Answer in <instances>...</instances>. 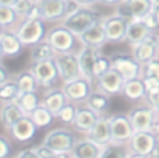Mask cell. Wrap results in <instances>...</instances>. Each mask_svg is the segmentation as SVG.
<instances>
[{
	"instance_id": "1",
	"label": "cell",
	"mask_w": 159,
	"mask_h": 158,
	"mask_svg": "<svg viewBox=\"0 0 159 158\" xmlns=\"http://www.w3.org/2000/svg\"><path fill=\"white\" fill-rule=\"evenodd\" d=\"M42 18H25L16 27V32L24 46H34L46 38V25Z\"/></svg>"
},
{
	"instance_id": "2",
	"label": "cell",
	"mask_w": 159,
	"mask_h": 158,
	"mask_svg": "<svg viewBox=\"0 0 159 158\" xmlns=\"http://www.w3.org/2000/svg\"><path fill=\"white\" fill-rule=\"evenodd\" d=\"M103 20V17L98 11L92 10L91 7H84L82 6L80 10H77L74 14L66 17L61 21L64 27H67L71 32H74L77 36L82 35L85 31H88L92 25H95L98 21Z\"/></svg>"
},
{
	"instance_id": "3",
	"label": "cell",
	"mask_w": 159,
	"mask_h": 158,
	"mask_svg": "<svg viewBox=\"0 0 159 158\" xmlns=\"http://www.w3.org/2000/svg\"><path fill=\"white\" fill-rule=\"evenodd\" d=\"M46 39L57 53H69L75 52L77 44H80V38L74 32L64 27L63 24L56 25V27L50 28L46 34Z\"/></svg>"
},
{
	"instance_id": "4",
	"label": "cell",
	"mask_w": 159,
	"mask_h": 158,
	"mask_svg": "<svg viewBox=\"0 0 159 158\" xmlns=\"http://www.w3.org/2000/svg\"><path fill=\"white\" fill-rule=\"evenodd\" d=\"M78 142L74 132L66 128H55L46 133L43 137V144L49 146L56 153H67L71 154L75 143Z\"/></svg>"
},
{
	"instance_id": "5",
	"label": "cell",
	"mask_w": 159,
	"mask_h": 158,
	"mask_svg": "<svg viewBox=\"0 0 159 158\" xmlns=\"http://www.w3.org/2000/svg\"><path fill=\"white\" fill-rule=\"evenodd\" d=\"M56 66L59 70V77L63 81V84L74 81L77 78L82 77L81 69H80V62L77 52L69 53H57L55 58Z\"/></svg>"
},
{
	"instance_id": "6",
	"label": "cell",
	"mask_w": 159,
	"mask_h": 158,
	"mask_svg": "<svg viewBox=\"0 0 159 158\" xmlns=\"http://www.w3.org/2000/svg\"><path fill=\"white\" fill-rule=\"evenodd\" d=\"M112 59V69H115L124 80H133V78L143 77L144 66L134 58L133 55H123L116 53L110 56Z\"/></svg>"
},
{
	"instance_id": "7",
	"label": "cell",
	"mask_w": 159,
	"mask_h": 158,
	"mask_svg": "<svg viewBox=\"0 0 159 158\" xmlns=\"http://www.w3.org/2000/svg\"><path fill=\"white\" fill-rule=\"evenodd\" d=\"M30 69L35 76L39 87H43L46 90L55 88V84L57 83V80H60L55 59L35 62V63H32V66Z\"/></svg>"
},
{
	"instance_id": "8",
	"label": "cell",
	"mask_w": 159,
	"mask_h": 158,
	"mask_svg": "<svg viewBox=\"0 0 159 158\" xmlns=\"http://www.w3.org/2000/svg\"><path fill=\"white\" fill-rule=\"evenodd\" d=\"M110 129H112V143L115 144H129L133 134L135 133L129 114L112 115L110 116Z\"/></svg>"
},
{
	"instance_id": "9",
	"label": "cell",
	"mask_w": 159,
	"mask_h": 158,
	"mask_svg": "<svg viewBox=\"0 0 159 158\" xmlns=\"http://www.w3.org/2000/svg\"><path fill=\"white\" fill-rule=\"evenodd\" d=\"M127 146H129L130 151L140 153L152 158L155 151L159 148V137L152 130L135 132Z\"/></svg>"
},
{
	"instance_id": "10",
	"label": "cell",
	"mask_w": 159,
	"mask_h": 158,
	"mask_svg": "<svg viewBox=\"0 0 159 158\" xmlns=\"http://www.w3.org/2000/svg\"><path fill=\"white\" fill-rule=\"evenodd\" d=\"M129 118H130V120H131V125L135 132L152 130L155 122H157L155 109L152 108V106H149L148 104L134 106V108L129 112Z\"/></svg>"
},
{
	"instance_id": "11",
	"label": "cell",
	"mask_w": 159,
	"mask_h": 158,
	"mask_svg": "<svg viewBox=\"0 0 159 158\" xmlns=\"http://www.w3.org/2000/svg\"><path fill=\"white\" fill-rule=\"evenodd\" d=\"M129 22H130L129 18L120 16L119 13L109 16V17H105L103 24H105V30H106L107 42H110V44L123 42L126 39Z\"/></svg>"
},
{
	"instance_id": "12",
	"label": "cell",
	"mask_w": 159,
	"mask_h": 158,
	"mask_svg": "<svg viewBox=\"0 0 159 158\" xmlns=\"http://www.w3.org/2000/svg\"><path fill=\"white\" fill-rule=\"evenodd\" d=\"M117 13L129 20H141L154 10L151 0H123L116 6Z\"/></svg>"
},
{
	"instance_id": "13",
	"label": "cell",
	"mask_w": 159,
	"mask_h": 158,
	"mask_svg": "<svg viewBox=\"0 0 159 158\" xmlns=\"http://www.w3.org/2000/svg\"><path fill=\"white\" fill-rule=\"evenodd\" d=\"M63 91L66 92L67 100L74 104L87 102L89 94L93 91V83L87 80L85 77H80L74 81L63 84Z\"/></svg>"
},
{
	"instance_id": "14",
	"label": "cell",
	"mask_w": 159,
	"mask_h": 158,
	"mask_svg": "<svg viewBox=\"0 0 159 158\" xmlns=\"http://www.w3.org/2000/svg\"><path fill=\"white\" fill-rule=\"evenodd\" d=\"M131 55L140 62L141 64H147L148 62L159 58V48H158V35L152 34L143 42L131 48Z\"/></svg>"
},
{
	"instance_id": "15",
	"label": "cell",
	"mask_w": 159,
	"mask_h": 158,
	"mask_svg": "<svg viewBox=\"0 0 159 158\" xmlns=\"http://www.w3.org/2000/svg\"><path fill=\"white\" fill-rule=\"evenodd\" d=\"M124 81L126 80L120 76V73H117L115 69H110L96 80L95 87L110 97H116V95H121Z\"/></svg>"
},
{
	"instance_id": "16",
	"label": "cell",
	"mask_w": 159,
	"mask_h": 158,
	"mask_svg": "<svg viewBox=\"0 0 159 158\" xmlns=\"http://www.w3.org/2000/svg\"><path fill=\"white\" fill-rule=\"evenodd\" d=\"M101 49H96L92 46H87V45H81L80 50L77 52L78 62H80V69H81L82 77L89 80L91 83L95 84V76H93V67H95V60L101 53Z\"/></svg>"
},
{
	"instance_id": "17",
	"label": "cell",
	"mask_w": 159,
	"mask_h": 158,
	"mask_svg": "<svg viewBox=\"0 0 159 158\" xmlns=\"http://www.w3.org/2000/svg\"><path fill=\"white\" fill-rule=\"evenodd\" d=\"M10 134L16 142L18 143H28L36 136L38 133V126L32 120L30 115H25L24 118L18 120L13 128L10 129Z\"/></svg>"
},
{
	"instance_id": "18",
	"label": "cell",
	"mask_w": 159,
	"mask_h": 158,
	"mask_svg": "<svg viewBox=\"0 0 159 158\" xmlns=\"http://www.w3.org/2000/svg\"><path fill=\"white\" fill-rule=\"evenodd\" d=\"M38 4L46 22H57L66 18V0H39Z\"/></svg>"
},
{
	"instance_id": "19",
	"label": "cell",
	"mask_w": 159,
	"mask_h": 158,
	"mask_svg": "<svg viewBox=\"0 0 159 158\" xmlns=\"http://www.w3.org/2000/svg\"><path fill=\"white\" fill-rule=\"evenodd\" d=\"M0 48H2V58H17L21 53L24 45L14 30H2Z\"/></svg>"
},
{
	"instance_id": "20",
	"label": "cell",
	"mask_w": 159,
	"mask_h": 158,
	"mask_svg": "<svg viewBox=\"0 0 159 158\" xmlns=\"http://www.w3.org/2000/svg\"><path fill=\"white\" fill-rule=\"evenodd\" d=\"M78 38H80V44L81 45H87V46H92V48H96V49H102L103 45L107 42L103 20H101L95 25H92L89 30L85 31Z\"/></svg>"
},
{
	"instance_id": "21",
	"label": "cell",
	"mask_w": 159,
	"mask_h": 158,
	"mask_svg": "<svg viewBox=\"0 0 159 158\" xmlns=\"http://www.w3.org/2000/svg\"><path fill=\"white\" fill-rule=\"evenodd\" d=\"M87 136L102 146L110 144V143H112V129H110V116L109 115H106V114L101 115Z\"/></svg>"
},
{
	"instance_id": "22",
	"label": "cell",
	"mask_w": 159,
	"mask_h": 158,
	"mask_svg": "<svg viewBox=\"0 0 159 158\" xmlns=\"http://www.w3.org/2000/svg\"><path fill=\"white\" fill-rule=\"evenodd\" d=\"M105 146L93 142L89 137L78 140L71 151V158H101Z\"/></svg>"
},
{
	"instance_id": "23",
	"label": "cell",
	"mask_w": 159,
	"mask_h": 158,
	"mask_svg": "<svg viewBox=\"0 0 159 158\" xmlns=\"http://www.w3.org/2000/svg\"><path fill=\"white\" fill-rule=\"evenodd\" d=\"M99 116H101V115L96 114L95 111H92L89 106H87V105L78 106L77 116H75L73 128H74L78 133H82L87 136V134L91 132V129L93 128V125L96 123V120H98Z\"/></svg>"
},
{
	"instance_id": "24",
	"label": "cell",
	"mask_w": 159,
	"mask_h": 158,
	"mask_svg": "<svg viewBox=\"0 0 159 158\" xmlns=\"http://www.w3.org/2000/svg\"><path fill=\"white\" fill-rule=\"evenodd\" d=\"M24 109L20 106L17 101H10V102H2V109H0V119L4 129L10 130L21 118L25 116Z\"/></svg>"
},
{
	"instance_id": "25",
	"label": "cell",
	"mask_w": 159,
	"mask_h": 158,
	"mask_svg": "<svg viewBox=\"0 0 159 158\" xmlns=\"http://www.w3.org/2000/svg\"><path fill=\"white\" fill-rule=\"evenodd\" d=\"M152 31L145 25L143 20H130L129 27H127V34L124 42L130 45V46H135L144 39H147L149 35H152Z\"/></svg>"
},
{
	"instance_id": "26",
	"label": "cell",
	"mask_w": 159,
	"mask_h": 158,
	"mask_svg": "<svg viewBox=\"0 0 159 158\" xmlns=\"http://www.w3.org/2000/svg\"><path fill=\"white\" fill-rule=\"evenodd\" d=\"M121 95L130 102H137V101H144L147 97V88L144 84V78H133V80H126L123 86Z\"/></svg>"
},
{
	"instance_id": "27",
	"label": "cell",
	"mask_w": 159,
	"mask_h": 158,
	"mask_svg": "<svg viewBox=\"0 0 159 158\" xmlns=\"http://www.w3.org/2000/svg\"><path fill=\"white\" fill-rule=\"evenodd\" d=\"M67 102H69V100H67V95L63 91V88H50L43 95L41 104L43 106H46L49 111H52L57 118V114Z\"/></svg>"
},
{
	"instance_id": "28",
	"label": "cell",
	"mask_w": 159,
	"mask_h": 158,
	"mask_svg": "<svg viewBox=\"0 0 159 158\" xmlns=\"http://www.w3.org/2000/svg\"><path fill=\"white\" fill-rule=\"evenodd\" d=\"M85 105L89 106L96 114L103 115V114H106L110 106V95L105 94L103 91H101L98 88H93V91L89 94Z\"/></svg>"
},
{
	"instance_id": "29",
	"label": "cell",
	"mask_w": 159,
	"mask_h": 158,
	"mask_svg": "<svg viewBox=\"0 0 159 158\" xmlns=\"http://www.w3.org/2000/svg\"><path fill=\"white\" fill-rule=\"evenodd\" d=\"M56 55H57V52L46 39L31 46V60H32V63L42 60H50V59H55Z\"/></svg>"
},
{
	"instance_id": "30",
	"label": "cell",
	"mask_w": 159,
	"mask_h": 158,
	"mask_svg": "<svg viewBox=\"0 0 159 158\" xmlns=\"http://www.w3.org/2000/svg\"><path fill=\"white\" fill-rule=\"evenodd\" d=\"M17 86H18L20 94H25V92H34L38 90L39 84L36 81L34 73L31 72V69L24 70V72H20L18 74L14 77Z\"/></svg>"
},
{
	"instance_id": "31",
	"label": "cell",
	"mask_w": 159,
	"mask_h": 158,
	"mask_svg": "<svg viewBox=\"0 0 159 158\" xmlns=\"http://www.w3.org/2000/svg\"><path fill=\"white\" fill-rule=\"evenodd\" d=\"M18 20L21 21L13 6L0 4V27L2 30H16L14 27L20 24Z\"/></svg>"
},
{
	"instance_id": "32",
	"label": "cell",
	"mask_w": 159,
	"mask_h": 158,
	"mask_svg": "<svg viewBox=\"0 0 159 158\" xmlns=\"http://www.w3.org/2000/svg\"><path fill=\"white\" fill-rule=\"evenodd\" d=\"M30 116L32 118V120L35 122V125L38 126V129L49 128L50 125H53L55 119H57V118H56V115L53 114L52 111H49L46 106H43L42 104L32 112V114L30 115Z\"/></svg>"
},
{
	"instance_id": "33",
	"label": "cell",
	"mask_w": 159,
	"mask_h": 158,
	"mask_svg": "<svg viewBox=\"0 0 159 158\" xmlns=\"http://www.w3.org/2000/svg\"><path fill=\"white\" fill-rule=\"evenodd\" d=\"M17 102L20 104L24 112L27 115H31L39 105H41L42 100L39 98L38 92L34 91V92H25V94H20V97L17 98Z\"/></svg>"
},
{
	"instance_id": "34",
	"label": "cell",
	"mask_w": 159,
	"mask_h": 158,
	"mask_svg": "<svg viewBox=\"0 0 159 158\" xmlns=\"http://www.w3.org/2000/svg\"><path fill=\"white\" fill-rule=\"evenodd\" d=\"M18 97H20V90L14 78H11L10 81H7L4 84H0V101L2 102L17 101Z\"/></svg>"
},
{
	"instance_id": "35",
	"label": "cell",
	"mask_w": 159,
	"mask_h": 158,
	"mask_svg": "<svg viewBox=\"0 0 159 158\" xmlns=\"http://www.w3.org/2000/svg\"><path fill=\"white\" fill-rule=\"evenodd\" d=\"M77 109H78L77 104L69 101V102L61 108V111L57 114V120L66 126H73L74 125L75 116H77Z\"/></svg>"
},
{
	"instance_id": "36",
	"label": "cell",
	"mask_w": 159,
	"mask_h": 158,
	"mask_svg": "<svg viewBox=\"0 0 159 158\" xmlns=\"http://www.w3.org/2000/svg\"><path fill=\"white\" fill-rule=\"evenodd\" d=\"M129 153H130V148L127 144L110 143V144L105 146L101 158H127Z\"/></svg>"
},
{
	"instance_id": "37",
	"label": "cell",
	"mask_w": 159,
	"mask_h": 158,
	"mask_svg": "<svg viewBox=\"0 0 159 158\" xmlns=\"http://www.w3.org/2000/svg\"><path fill=\"white\" fill-rule=\"evenodd\" d=\"M112 69V59L109 56L105 55H99L95 60V67H93V76H95V83L101 76H103L105 73H107Z\"/></svg>"
},
{
	"instance_id": "38",
	"label": "cell",
	"mask_w": 159,
	"mask_h": 158,
	"mask_svg": "<svg viewBox=\"0 0 159 158\" xmlns=\"http://www.w3.org/2000/svg\"><path fill=\"white\" fill-rule=\"evenodd\" d=\"M38 2H35V0H17L16 3H14L13 7L16 8L17 14H18V17L22 20H25L28 17V14H30V11L32 10V7L36 4Z\"/></svg>"
},
{
	"instance_id": "39",
	"label": "cell",
	"mask_w": 159,
	"mask_h": 158,
	"mask_svg": "<svg viewBox=\"0 0 159 158\" xmlns=\"http://www.w3.org/2000/svg\"><path fill=\"white\" fill-rule=\"evenodd\" d=\"M143 77L159 78V58L154 59V60H151V62H148L147 64H144Z\"/></svg>"
},
{
	"instance_id": "40",
	"label": "cell",
	"mask_w": 159,
	"mask_h": 158,
	"mask_svg": "<svg viewBox=\"0 0 159 158\" xmlns=\"http://www.w3.org/2000/svg\"><path fill=\"white\" fill-rule=\"evenodd\" d=\"M35 151L39 156V158H56V156L59 154L55 150H52L49 146L43 144V143L41 146H35Z\"/></svg>"
},
{
	"instance_id": "41",
	"label": "cell",
	"mask_w": 159,
	"mask_h": 158,
	"mask_svg": "<svg viewBox=\"0 0 159 158\" xmlns=\"http://www.w3.org/2000/svg\"><path fill=\"white\" fill-rule=\"evenodd\" d=\"M141 20H143V21L145 22V25H147V27H148L154 34L159 30V21H158V18H157V16H155L154 10H152L151 13L147 14L145 17H143Z\"/></svg>"
},
{
	"instance_id": "42",
	"label": "cell",
	"mask_w": 159,
	"mask_h": 158,
	"mask_svg": "<svg viewBox=\"0 0 159 158\" xmlns=\"http://www.w3.org/2000/svg\"><path fill=\"white\" fill-rule=\"evenodd\" d=\"M11 151H13V147H11L10 140L6 136L0 137V158H8L11 156Z\"/></svg>"
},
{
	"instance_id": "43",
	"label": "cell",
	"mask_w": 159,
	"mask_h": 158,
	"mask_svg": "<svg viewBox=\"0 0 159 158\" xmlns=\"http://www.w3.org/2000/svg\"><path fill=\"white\" fill-rule=\"evenodd\" d=\"M144 101H145V104H148L154 109L158 108L159 106V90H154V91L147 92V97Z\"/></svg>"
},
{
	"instance_id": "44",
	"label": "cell",
	"mask_w": 159,
	"mask_h": 158,
	"mask_svg": "<svg viewBox=\"0 0 159 158\" xmlns=\"http://www.w3.org/2000/svg\"><path fill=\"white\" fill-rule=\"evenodd\" d=\"M82 6L80 4L77 0H66V17L74 14L77 10H80Z\"/></svg>"
},
{
	"instance_id": "45",
	"label": "cell",
	"mask_w": 159,
	"mask_h": 158,
	"mask_svg": "<svg viewBox=\"0 0 159 158\" xmlns=\"http://www.w3.org/2000/svg\"><path fill=\"white\" fill-rule=\"evenodd\" d=\"M143 78H144L147 92L154 91V90H159V78H155V77H143Z\"/></svg>"
},
{
	"instance_id": "46",
	"label": "cell",
	"mask_w": 159,
	"mask_h": 158,
	"mask_svg": "<svg viewBox=\"0 0 159 158\" xmlns=\"http://www.w3.org/2000/svg\"><path fill=\"white\" fill-rule=\"evenodd\" d=\"M14 158H39V156L36 154L35 147H28V148H24V150L18 151Z\"/></svg>"
},
{
	"instance_id": "47",
	"label": "cell",
	"mask_w": 159,
	"mask_h": 158,
	"mask_svg": "<svg viewBox=\"0 0 159 158\" xmlns=\"http://www.w3.org/2000/svg\"><path fill=\"white\" fill-rule=\"evenodd\" d=\"M11 74L8 73V70L6 69V66L4 64H0V84H4V83H7V81H10L11 80Z\"/></svg>"
},
{
	"instance_id": "48",
	"label": "cell",
	"mask_w": 159,
	"mask_h": 158,
	"mask_svg": "<svg viewBox=\"0 0 159 158\" xmlns=\"http://www.w3.org/2000/svg\"><path fill=\"white\" fill-rule=\"evenodd\" d=\"M123 0H99L101 4H105V6H119Z\"/></svg>"
},
{
	"instance_id": "49",
	"label": "cell",
	"mask_w": 159,
	"mask_h": 158,
	"mask_svg": "<svg viewBox=\"0 0 159 158\" xmlns=\"http://www.w3.org/2000/svg\"><path fill=\"white\" fill-rule=\"evenodd\" d=\"M81 6H84V7H91L92 4H95V3H99V0H77Z\"/></svg>"
},
{
	"instance_id": "50",
	"label": "cell",
	"mask_w": 159,
	"mask_h": 158,
	"mask_svg": "<svg viewBox=\"0 0 159 158\" xmlns=\"http://www.w3.org/2000/svg\"><path fill=\"white\" fill-rule=\"evenodd\" d=\"M127 158H151V157L144 156V154H140V153H134V151H130Z\"/></svg>"
},
{
	"instance_id": "51",
	"label": "cell",
	"mask_w": 159,
	"mask_h": 158,
	"mask_svg": "<svg viewBox=\"0 0 159 158\" xmlns=\"http://www.w3.org/2000/svg\"><path fill=\"white\" fill-rule=\"evenodd\" d=\"M17 0H0V4H6V6H14Z\"/></svg>"
},
{
	"instance_id": "52",
	"label": "cell",
	"mask_w": 159,
	"mask_h": 158,
	"mask_svg": "<svg viewBox=\"0 0 159 158\" xmlns=\"http://www.w3.org/2000/svg\"><path fill=\"white\" fill-rule=\"evenodd\" d=\"M152 132H154V133L159 137V120H157V122H155V125H154V129H152Z\"/></svg>"
},
{
	"instance_id": "53",
	"label": "cell",
	"mask_w": 159,
	"mask_h": 158,
	"mask_svg": "<svg viewBox=\"0 0 159 158\" xmlns=\"http://www.w3.org/2000/svg\"><path fill=\"white\" fill-rule=\"evenodd\" d=\"M56 158H71V154H67V153H59Z\"/></svg>"
},
{
	"instance_id": "54",
	"label": "cell",
	"mask_w": 159,
	"mask_h": 158,
	"mask_svg": "<svg viewBox=\"0 0 159 158\" xmlns=\"http://www.w3.org/2000/svg\"><path fill=\"white\" fill-rule=\"evenodd\" d=\"M154 13H155V16H157V18L159 21V6H158V7H154Z\"/></svg>"
},
{
	"instance_id": "55",
	"label": "cell",
	"mask_w": 159,
	"mask_h": 158,
	"mask_svg": "<svg viewBox=\"0 0 159 158\" xmlns=\"http://www.w3.org/2000/svg\"><path fill=\"white\" fill-rule=\"evenodd\" d=\"M152 4H154V7H158L159 6V0H151Z\"/></svg>"
},
{
	"instance_id": "56",
	"label": "cell",
	"mask_w": 159,
	"mask_h": 158,
	"mask_svg": "<svg viewBox=\"0 0 159 158\" xmlns=\"http://www.w3.org/2000/svg\"><path fill=\"white\" fill-rule=\"evenodd\" d=\"M155 115H157V120H159V106L155 108Z\"/></svg>"
},
{
	"instance_id": "57",
	"label": "cell",
	"mask_w": 159,
	"mask_h": 158,
	"mask_svg": "<svg viewBox=\"0 0 159 158\" xmlns=\"http://www.w3.org/2000/svg\"><path fill=\"white\" fill-rule=\"evenodd\" d=\"M152 158H159V148H158L157 151H155V154L152 156Z\"/></svg>"
},
{
	"instance_id": "58",
	"label": "cell",
	"mask_w": 159,
	"mask_h": 158,
	"mask_svg": "<svg viewBox=\"0 0 159 158\" xmlns=\"http://www.w3.org/2000/svg\"><path fill=\"white\" fill-rule=\"evenodd\" d=\"M158 48H159V35H158Z\"/></svg>"
},
{
	"instance_id": "59",
	"label": "cell",
	"mask_w": 159,
	"mask_h": 158,
	"mask_svg": "<svg viewBox=\"0 0 159 158\" xmlns=\"http://www.w3.org/2000/svg\"><path fill=\"white\" fill-rule=\"evenodd\" d=\"M35 2H39V0H35Z\"/></svg>"
}]
</instances>
